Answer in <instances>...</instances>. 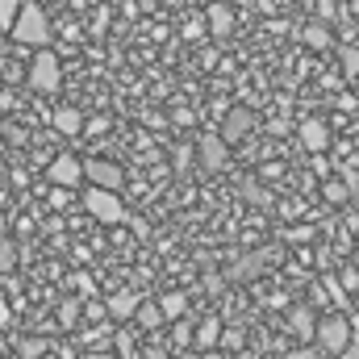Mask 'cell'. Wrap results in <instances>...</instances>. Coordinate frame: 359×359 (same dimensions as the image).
Here are the masks:
<instances>
[{"mask_svg": "<svg viewBox=\"0 0 359 359\" xmlns=\"http://www.w3.org/2000/svg\"><path fill=\"white\" fill-rule=\"evenodd\" d=\"M46 180H50V184H59V188H76V184L84 180V163H80L76 155H59V159H50Z\"/></svg>", "mask_w": 359, "mask_h": 359, "instance_id": "obj_6", "label": "cell"}, {"mask_svg": "<svg viewBox=\"0 0 359 359\" xmlns=\"http://www.w3.org/2000/svg\"><path fill=\"white\" fill-rule=\"evenodd\" d=\"M322 192H326V201H343V196H351V192H347V184H334V180H330Z\"/></svg>", "mask_w": 359, "mask_h": 359, "instance_id": "obj_25", "label": "cell"}, {"mask_svg": "<svg viewBox=\"0 0 359 359\" xmlns=\"http://www.w3.org/2000/svg\"><path fill=\"white\" fill-rule=\"evenodd\" d=\"M222 330H226V326H222L217 318H205V322L192 330V339H196V347H201V351H217V343H222Z\"/></svg>", "mask_w": 359, "mask_h": 359, "instance_id": "obj_14", "label": "cell"}, {"mask_svg": "<svg viewBox=\"0 0 359 359\" xmlns=\"http://www.w3.org/2000/svg\"><path fill=\"white\" fill-rule=\"evenodd\" d=\"M339 59H343V76L359 80V46H339Z\"/></svg>", "mask_w": 359, "mask_h": 359, "instance_id": "obj_21", "label": "cell"}, {"mask_svg": "<svg viewBox=\"0 0 359 359\" xmlns=\"http://www.w3.org/2000/svg\"><path fill=\"white\" fill-rule=\"evenodd\" d=\"M284 359H322V351L318 347H301V351H288Z\"/></svg>", "mask_w": 359, "mask_h": 359, "instance_id": "obj_26", "label": "cell"}, {"mask_svg": "<svg viewBox=\"0 0 359 359\" xmlns=\"http://www.w3.org/2000/svg\"><path fill=\"white\" fill-rule=\"evenodd\" d=\"M251 126H255V113H251V109H230L226 121H222V142H226V147L238 142L243 134H251Z\"/></svg>", "mask_w": 359, "mask_h": 359, "instance_id": "obj_9", "label": "cell"}, {"mask_svg": "<svg viewBox=\"0 0 359 359\" xmlns=\"http://www.w3.org/2000/svg\"><path fill=\"white\" fill-rule=\"evenodd\" d=\"M297 134H301V147H305V151H313V155H322V151L330 147V126H326L322 117H305Z\"/></svg>", "mask_w": 359, "mask_h": 359, "instance_id": "obj_8", "label": "cell"}, {"mask_svg": "<svg viewBox=\"0 0 359 359\" xmlns=\"http://www.w3.org/2000/svg\"><path fill=\"white\" fill-rule=\"evenodd\" d=\"M0 326H13V313H8V305H4V297H0Z\"/></svg>", "mask_w": 359, "mask_h": 359, "instance_id": "obj_32", "label": "cell"}, {"mask_svg": "<svg viewBox=\"0 0 359 359\" xmlns=\"http://www.w3.org/2000/svg\"><path fill=\"white\" fill-rule=\"evenodd\" d=\"M134 322H138L142 330H159V326H163V313H159V305H155V301H142V305H138V313H134Z\"/></svg>", "mask_w": 359, "mask_h": 359, "instance_id": "obj_19", "label": "cell"}, {"mask_svg": "<svg viewBox=\"0 0 359 359\" xmlns=\"http://www.w3.org/2000/svg\"><path fill=\"white\" fill-rule=\"evenodd\" d=\"M13 42L46 50V42H50V21H46V8H42V4H34V0H21L17 25H13Z\"/></svg>", "mask_w": 359, "mask_h": 359, "instance_id": "obj_1", "label": "cell"}, {"mask_svg": "<svg viewBox=\"0 0 359 359\" xmlns=\"http://www.w3.org/2000/svg\"><path fill=\"white\" fill-rule=\"evenodd\" d=\"M84 180H88V188L117 192V188L126 184V172H121L117 163H109V159H88V163H84Z\"/></svg>", "mask_w": 359, "mask_h": 359, "instance_id": "obj_5", "label": "cell"}, {"mask_svg": "<svg viewBox=\"0 0 359 359\" xmlns=\"http://www.w3.org/2000/svg\"><path fill=\"white\" fill-rule=\"evenodd\" d=\"M155 305H159L163 322H176L188 313V292H163V301H155Z\"/></svg>", "mask_w": 359, "mask_h": 359, "instance_id": "obj_16", "label": "cell"}, {"mask_svg": "<svg viewBox=\"0 0 359 359\" xmlns=\"http://www.w3.org/2000/svg\"><path fill=\"white\" fill-rule=\"evenodd\" d=\"M343 359H359V339H351V343L343 347Z\"/></svg>", "mask_w": 359, "mask_h": 359, "instance_id": "obj_31", "label": "cell"}, {"mask_svg": "<svg viewBox=\"0 0 359 359\" xmlns=\"http://www.w3.org/2000/svg\"><path fill=\"white\" fill-rule=\"evenodd\" d=\"M196 155H201L205 172H222V168L230 163V147L222 142V134H205V138L196 142Z\"/></svg>", "mask_w": 359, "mask_h": 359, "instance_id": "obj_7", "label": "cell"}, {"mask_svg": "<svg viewBox=\"0 0 359 359\" xmlns=\"http://www.w3.org/2000/svg\"><path fill=\"white\" fill-rule=\"evenodd\" d=\"M176 343H180V347H184V343H192V326H188V322H180V326H176Z\"/></svg>", "mask_w": 359, "mask_h": 359, "instance_id": "obj_27", "label": "cell"}, {"mask_svg": "<svg viewBox=\"0 0 359 359\" xmlns=\"http://www.w3.org/2000/svg\"><path fill=\"white\" fill-rule=\"evenodd\" d=\"M355 264H359V251H355Z\"/></svg>", "mask_w": 359, "mask_h": 359, "instance_id": "obj_35", "label": "cell"}, {"mask_svg": "<svg viewBox=\"0 0 359 359\" xmlns=\"http://www.w3.org/2000/svg\"><path fill=\"white\" fill-rule=\"evenodd\" d=\"M313 343H318V351H326V355H343V347L351 343V322H347L343 313H326V318H318Z\"/></svg>", "mask_w": 359, "mask_h": 359, "instance_id": "obj_2", "label": "cell"}, {"mask_svg": "<svg viewBox=\"0 0 359 359\" xmlns=\"http://www.w3.org/2000/svg\"><path fill=\"white\" fill-rule=\"evenodd\" d=\"M205 359H226L222 351H205Z\"/></svg>", "mask_w": 359, "mask_h": 359, "instance_id": "obj_34", "label": "cell"}, {"mask_svg": "<svg viewBox=\"0 0 359 359\" xmlns=\"http://www.w3.org/2000/svg\"><path fill=\"white\" fill-rule=\"evenodd\" d=\"M84 209H88L100 226H121V222L130 217L126 205H121V196H117V192H104V188H88V192H84Z\"/></svg>", "mask_w": 359, "mask_h": 359, "instance_id": "obj_4", "label": "cell"}, {"mask_svg": "<svg viewBox=\"0 0 359 359\" xmlns=\"http://www.w3.org/2000/svg\"><path fill=\"white\" fill-rule=\"evenodd\" d=\"M42 351H46V343H38V339H34V343H25V355H34V359H38Z\"/></svg>", "mask_w": 359, "mask_h": 359, "instance_id": "obj_30", "label": "cell"}, {"mask_svg": "<svg viewBox=\"0 0 359 359\" xmlns=\"http://www.w3.org/2000/svg\"><path fill=\"white\" fill-rule=\"evenodd\" d=\"M17 268V243L0 238V271H13Z\"/></svg>", "mask_w": 359, "mask_h": 359, "instance_id": "obj_23", "label": "cell"}, {"mask_svg": "<svg viewBox=\"0 0 359 359\" xmlns=\"http://www.w3.org/2000/svg\"><path fill=\"white\" fill-rule=\"evenodd\" d=\"M217 347H222V355H230V351H234V355H238V351H247V330H243V326H226Z\"/></svg>", "mask_w": 359, "mask_h": 359, "instance_id": "obj_17", "label": "cell"}, {"mask_svg": "<svg viewBox=\"0 0 359 359\" xmlns=\"http://www.w3.org/2000/svg\"><path fill=\"white\" fill-rule=\"evenodd\" d=\"M205 21H209V34H213V38H230V29H234V13H230V4H209Z\"/></svg>", "mask_w": 359, "mask_h": 359, "instance_id": "obj_11", "label": "cell"}, {"mask_svg": "<svg viewBox=\"0 0 359 359\" xmlns=\"http://www.w3.org/2000/svg\"><path fill=\"white\" fill-rule=\"evenodd\" d=\"M326 292H330L334 301H343V284H339V280H326Z\"/></svg>", "mask_w": 359, "mask_h": 359, "instance_id": "obj_29", "label": "cell"}, {"mask_svg": "<svg viewBox=\"0 0 359 359\" xmlns=\"http://www.w3.org/2000/svg\"><path fill=\"white\" fill-rule=\"evenodd\" d=\"M288 238H292V243H309V238H313V230H309V226H301V230H288Z\"/></svg>", "mask_w": 359, "mask_h": 359, "instance_id": "obj_28", "label": "cell"}, {"mask_svg": "<svg viewBox=\"0 0 359 359\" xmlns=\"http://www.w3.org/2000/svg\"><path fill=\"white\" fill-rule=\"evenodd\" d=\"M301 42H305V46H313V50H326V46H330V29H326L322 21H313V25H305V29H301Z\"/></svg>", "mask_w": 359, "mask_h": 359, "instance_id": "obj_18", "label": "cell"}, {"mask_svg": "<svg viewBox=\"0 0 359 359\" xmlns=\"http://www.w3.org/2000/svg\"><path fill=\"white\" fill-rule=\"evenodd\" d=\"M264 268H268V255H264V251H251V255H243L238 264H230V280L247 284V280H255Z\"/></svg>", "mask_w": 359, "mask_h": 359, "instance_id": "obj_10", "label": "cell"}, {"mask_svg": "<svg viewBox=\"0 0 359 359\" xmlns=\"http://www.w3.org/2000/svg\"><path fill=\"white\" fill-rule=\"evenodd\" d=\"M76 313H80V305H76V301H63V309H59V322H63V326H76Z\"/></svg>", "mask_w": 359, "mask_h": 359, "instance_id": "obj_24", "label": "cell"}, {"mask_svg": "<svg viewBox=\"0 0 359 359\" xmlns=\"http://www.w3.org/2000/svg\"><path fill=\"white\" fill-rule=\"evenodd\" d=\"M234 359H264V355H259V351H251V347H247V351H238V355H234Z\"/></svg>", "mask_w": 359, "mask_h": 359, "instance_id": "obj_33", "label": "cell"}, {"mask_svg": "<svg viewBox=\"0 0 359 359\" xmlns=\"http://www.w3.org/2000/svg\"><path fill=\"white\" fill-rule=\"evenodd\" d=\"M59 84H63V67H59V55L46 46V50H38L34 63H29V88L50 96V92H59Z\"/></svg>", "mask_w": 359, "mask_h": 359, "instance_id": "obj_3", "label": "cell"}, {"mask_svg": "<svg viewBox=\"0 0 359 359\" xmlns=\"http://www.w3.org/2000/svg\"><path fill=\"white\" fill-rule=\"evenodd\" d=\"M138 305H142V301H138V292H130V288H121V292H113V297H109V313H113L117 322L134 318V313H138Z\"/></svg>", "mask_w": 359, "mask_h": 359, "instance_id": "obj_12", "label": "cell"}, {"mask_svg": "<svg viewBox=\"0 0 359 359\" xmlns=\"http://www.w3.org/2000/svg\"><path fill=\"white\" fill-rule=\"evenodd\" d=\"M50 121H55V130H59V134H80V130L88 126V117H84L80 109H55V117H50Z\"/></svg>", "mask_w": 359, "mask_h": 359, "instance_id": "obj_15", "label": "cell"}, {"mask_svg": "<svg viewBox=\"0 0 359 359\" xmlns=\"http://www.w3.org/2000/svg\"><path fill=\"white\" fill-rule=\"evenodd\" d=\"M288 330H292L301 343H313V330H318L313 309H292V313H288Z\"/></svg>", "mask_w": 359, "mask_h": 359, "instance_id": "obj_13", "label": "cell"}, {"mask_svg": "<svg viewBox=\"0 0 359 359\" xmlns=\"http://www.w3.org/2000/svg\"><path fill=\"white\" fill-rule=\"evenodd\" d=\"M238 192H243V201H251V205H259V209H268L271 205V192L268 188H259L255 180H238Z\"/></svg>", "mask_w": 359, "mask_h": 359, "instance_id": "obj_20", "label": "cell"}, {"mask_svg": "<svg viewBox=\"0 0 359 359\" xmlns=\"http://www.w3.org/2000/svg\"><path fill=\"white\" fill-rule=\"evenodd\" d=\"M17 13H21V0H0V29H8V34H13Z\"/></svg>", "mask_w": 359, "mask_h": 359, "instance_id": "obj_22", "label": "cell"}]
</instances>
